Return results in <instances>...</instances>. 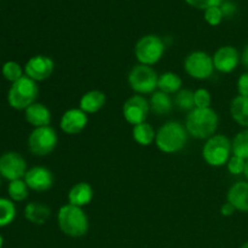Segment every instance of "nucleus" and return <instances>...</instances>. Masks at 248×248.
Masks as SVG:
<instances>
[{
	"mask_svg": "<svg viewBox=\"0 0 248 248\" xmlns=\"http://www.w3.org/2000/svg\"><path fill=\"white\" fill-rule=\"evenodd\" d=\"M218 127V115L211 108H195L188 114L186 128L190 136L198 140H208Z\"/></svg>",
	"mask_w": 248,
	"mask_h": 248,
	"instance_id": "obj_1",
	"label": "nucleus"
},
{
	"mask_svg": "<svg viewBox=\"0 0 248 248\" xmlns=\"http://www.w3.org/2000/svg\"><path fill=\"white\" fill-rule=\"evenodd\" d=\"M188 135V131L181 123L170 121L159 128L155 143L162 153H178L186 145Z\"/></svg>",
	"mask_w": 248,
	"mask_h": 248,
	"instance_id": "obj_2",
	"label": "nucleus"
},
{
	"mask_svg": "<svg viewBox=\"0 0 248 248\" xmlns=\"http://www.w3.org/2000/svg\"><path fill=\"white\" fill-rule=\"evenodd\" d=\"M58 225L67 236L81 237L89 230V219L81 207L68 203L58 211Z\"/></svg>",
	"mask_w": 248,
	"mask_h": 248,
	"instance_id": "obj_3",
	"label": "nucleus"
},
{
	"mask_svg": "<svg viewBox=\"0 0 248 248\" xmlns=\"http://www.w3.org/2000/svg\"><path fill=\"white\" fill-rule=\"evenodd\" d=\"M39 94V89L36 81L26 77L14 82L7 93V102L10 107L16 110H26L29 106L35 103Z\"/></svg>",
	"mask_w": 248,
	"mask_h": 248,
	"instance_id": "obj_4",
	"label": "nucleus"
},
{
	"mask_svg": "<svg viewBox=\"0 0 248 248\" xmlns=\"http://www.w3.org/2000/svg\"><path fill=\"white\" fill-rule=\"evenodd\" d=\"M232 154V142L224 135H215L208 138L202 149V156L210 166L227 165Z\"/></svg>",
	"mask_w": 248,
	"mask_h": 248,
	"instance_id": "obj_5",
	"label": "nucleus"
},
{
	"mask_svg": "<svg viewBox=\"0 0 248 248\" xmlns=\"http://www.w3.org/2000/svg\"><path fill=\"white\" fill-rule=\"evenodd\" d=\"M165 53V44L161 38L149 34L138 40L135 47V55L140 64L153 65L159 62Z\"/></svg>",
	"mask_w": 248,
	"mask_h": 248,
	"instance_id": "obj_6",
	"label": "nucleus"
},
{
	"mask_svg": "<svg viewBox=\"0 0 248 248\" xmlns=\"http://www.w3.org/2000/svg\"><path fill=\"white\" fill-rule=\"evenodd\" d=\"M157 80L159 77L150 65H135L128 74V84L131 89L140 94L154 93L157 89Z\"/></svg>",
	"mask_w": 248,
	"mask_h": 248,
	"instance_id": "obj_7",
	"label": "nucleus"
},
{
	"mask_svg": "<svg viewBox=\"0 0 248 248\" xmlns=\"http://www.w3.org/2000/svg\"><path fill=\"white\" fill-rule=\"evenodd\" d=\"M57 140V135L52 127L50 126L36 127L29 135L28 147L34 155L45 156L55 150Z\"/></svg>",
	"mask_w": 248,
	"mask_h": 248,
	"instance_id": "obj_8",
	"label": "nucleus"
},
{
	"mask_svg": "<svg viewBox=\"0 0 248 248\" xmlns=\"http://www.w3.org/2000/svg\"><path fill=\"white\" fill-rule=\"evenodd\" d=\"M184 68L186 72L194 79L205 80L213 74L215 64H213V58L208 53L203 51H194L186 58Z\"/></svg>",
	"mask_w": 248,
	"mask_h": 248,
	"instance_id": "obj_9",
	"label": "nucleus"
},
{
	"mask_svg": "<svg viewBox=\"0 0 248 248\" xmlns=\"http://www.w3.org/2000/svg\"><path fill=\"white\" fill-rule=\"evenodd\" d=\"M27 172L26 160L16 152H7L0 156V176L7 181L24 178Z\"/></svg>",
	"mask_w": 248,
	"mask_h": 248,
	"instance_id": "obj_10",
	"label": "nucleus"
},
{
	"mask_svg": "<svg viewBox=\"0 0 248 248\" xmlns=\"http://www.w3.org/2000/svg\"><path fill=\"white\" fill-rule=\"evenodd\" d=\"M149 111V102L144 97L140 96V94H135V96L130 97L124 103L123 107L124 118H125V120L128 124H131L133 126L145 123Z\"/></svg>",
	"mask_w": 248,
	"mask_h": 248,
	"instance_id": "obj_11",
	"label": "nucleus"
},
{
	"mask_svg": "<svg viewBox=\"0 0 248 248\" xmlns=\"http://www.w3.org/2000/svg\"><path fill=\"white\" fill-rule=\"evenodd\" d=\"M55 68V63L50 57L38 55L28 60L24 65V74L34 81H44L51 77Z\"/></svg>",
	"mask_w": 248,
	"mask_h": 248,
	"instance_id": "obj_12",
	"label": "nucleus"
},
{
	"mask_svg": "<svg viewBox=\"0 0 248 248\" xmlns=\"http://www.w3.org/2000/svg\"><path fill=\"white\" fill-rule=\"evenodd\" d=\"M24 182L29 189L38 193L48 190L53 184V176L50 170L41 166H35L29 169L24 176Z\"/></svg>",
	"mask_w": 248,
	"mask_h": 248,
	"instance_id": "obj_13",
	"label": "nucleus"
},
{
	"mask_svg": "<svg viewBox=\"0 0 248 248\" xmlns=\"http://www.w3.org/2000/svg\"><path fill=\"white\" fill-rule=\"evenodd\" d=\"M212 58L215 69L222 73H232V70L236 69L240 61H241L237 48L229 45L218 48Z\"/></svg>",
	"mask_w": 248,
	"mask_h": 248,
	"instance_id": "obj_14",
	"label": "nucleus"
},
{
	"mask_svg": "<svg viewBox=\"0 0 248 248\" xmlns=\"http://www.w3.org/2000/svg\"><path fill=\"white\" fill-rule=\"evenodd\" d=\"M86 113L81 109H69L62 115L60 121L61 130L67 135H78L81 132L87 125Z\"/></svg>",
	"mask_w": 248,
	"mask_h": 248,
	"instance_id": "obj_15",
	"label": "nucleus"
},
{
	"mask_svg": "<svg viewBox=\"0 0 248 248\" xmlns=\"http://www.w3.org/2000/svg\"><path fill=\"white\" fill-rule=\"evenodd\" d=\"M227 200L236 211L248 212V182L242 181L235 183L228 191Z\"/></svg>",
	"mask_w": 248,
	"mask_h": 248,
	"instance_id": "obj_16",
	"label": "nucleus"
},
{
	"mask_svg": "<svg viewBox=\"0 0 248 248\" xmlns=\"http://www.w3.org/2000/svg\"><path fill=\"white\" fill-rule=\"evenodd\" d=\"M24 116L28 124L34 127H44L51 123V111L41 103H33L24 110Z\"/></svg>",
	"mask_w": 248,
	"mask_h": 248,
	"instance_id": "obj_17",
	"label": "nucleus"
},
{
	"mask_svg": "<svg viewBox=\"0 0 248 248\" xmlns=\"http://www.w3.org/2000/svg\"><path fill=\"white\" fill-rule=\"evenodd\" d=\"M93 199V190L92 186L89 183H78L70 189L69 194H68V200L69 203L77 207H82V206L89 205Z\"/></svg>",
	"mask_w": 248,
	"mask_h": 248,
	"instance_id": "obj_18",
	"label": "nucleus"
},
{
	"mask_svg": "<svg viewBox=\"0 0 248 248\" xmlns=\"http://www.w3.org/2000/svg\"><path fill=\"white\" fill-rule=\"evenodd\" d=\"M106 101L107 97L102 91H98V90L89 91L80 99V109L86 114L97 113L103 108Z\"/></svg>",
	"mask_w": 248,
	"mask_h": 248,
	"instance_id": "obj_19",
	"label": "nucleus"
},
{
	"mask_svg": "<svg viewBox=\"0 0 248 248\" xmlns=\"http://www.w3.org/2000/svg\"><path fill=\"white\" fill-rule=\"evenodd\" d=\"M51 210L40 202H31L24 208V217L33 224L41 225L50 218Z\"/></svg>",
	"mask_w": 248,
	"mask_h": 248,
	"instance_id": "obj_20",
	"label": "nucleus"
},
{
	"mask_svg": "<svg viewBox=\"0 0 248 248\" xmlns=\"http://www.w3.org/2000/svg\"><path fill=\"white\" fill-rule=\"evenodd\" d=\"M230 113L240 126L248 128V97H235L230 104Z\"/></svg>",
	"mask_w": 248,
	"mask_h": 248,
	"instance_id": "obj_21",
	"label": "nucleus"
},
{
	"mask_svg": "<svg viewBox=\"0 0 248 248\" xmlns=\"http://www.w3.org/2000/svg\"><path fill=\"white\" fill-rule=\"evenodd\" d=\"M150 110L154 111L157 115H165V114H169L171 111L172 106V99L170 97V94L165 93L162 91L154 92L152 94V98L149 102Z\"/></svg>",
	"mask_w": 248,
	"mask_h": 248,
	"instance_id": "obj_22",
	"label": "nucleus"
},
{
	"mask_svg": "<svg viewBox=\"0 0 248 248\" xmlns=\"http://www.w3.org/2000/svg\"><path fill=\"white\" fill-rule=\"evenodd\" d=\"M181 87L182 79L176 73L167 72L165 74L160 75L159 80H157V89L167 94L176 93V92L181 91Z\"/></svg>",
	"mask_w": 248,
	"mask_h": 248,
	"instance_id": "obj_23",
	"label": "nucleus"
},
{
	"mask_svg": "<svg viewBox=\"0 0 248 248\" xmlns=\"http://www.w3.org/2000/svg\"><path fill=\"white\" fill-rule=\"evenodd\" d=\"M132 135L136 142L140 145H150L156 138V132L148 123H142L140 125L133 126Z\"/></svg>",
	"mask_w": 248,
	"mask_h": 248,
	"instance_id": "obj_24",
	"label": "nucleus"
},
{
	"mask_svg": "<svg viewBox=\"0 0 248 248\" xmlns=\"http://www.w3.org/2000/svg\"><path fill=\"white\" fill-rule=\"evenodd\" d=\"M232 152L235 156L248 160V128L240 131L232 142Z\"/></svg>",
	"mask_w": 248,
	"mask_h": 248,
	"instance_id": "obj_25",
	"label": "nucleus"
},
{
	"mask_svg": "<svg viewBox=\"0 0 248 248\" xmlns=\"http://www.w3.org/2000/svg\"><path fill=\"white\" fill-rule=\"evenodd\" d=\"M16 218V206L10 199L0 198V228L11 224Z\"/></svg>",
	"mask_w": 248,
	"mask_h": 248,
	"instance_id": "obj_26",
	"label": "nucleus"
},
{
	"mask_svg": "<svg viewBox=\"0 0 248 248\" xmlns=\"http://www.w3.org/2000/svg\"><path fill=\"white\" fill-rule=\"evenodd\" d=\"M28 186L26 184L24 179H17L9 183L7 193H9L10 200L15 202H21L28 198Z\"/></svg>",
	"mask_w": 248,
	"mask_h": 248,
	"instance_id": "obj_27",
	"label": "nucleus"
},
{
	"mask_svg": "<svg viewBox=\"0 0 248 248\" xmlns=\"http://www.w3.org/2000/svg\"><path fill=\"white\" fill-rule=\"evenodd\" d=\"M23 72L24 70L22 69L21 65L17 62H15V61H9V62L4 63L1 68L2 77H4L7 81L12 82V84L18 81L21 78L24 77Z\"/></svg>",
	"mask_w": 248,
	"mask_h": 248,
	"instance_id": "obj_28",
	"label": "nucleus"
},
{
	"mask_svg": "<svg viewBox=\"0 0 248 248\" xmlns=\"http://www.w3.org/2000/svg\"><path fill=\"white\" fill-rule=\"evenodd\" d=\"M174 104L178 107L181 110L191 111L195 109V102H194V92L190 90H181L177 92Z\"/></svg>",
	"mask_w": 248,
	"mask_h": 248,
	"instance_id": "obj_29",
	"label": "nucleus"
},
{
	"mask_svg": "<svg viewBox=\"0 0 248 248\" xmlns=\"http://www.w3.org/2000/svg\"><path fill=\"white\" fill-rule=\"evenodd\" d=\"M194 102H195V108H210L212 97L206 89H199L194 92Z\"/></svg>",
	"mask_w": 248,
	"mask_h": 248,
	"instance_id": "obj_30",
	"label": "nucleus"
},
{
	"mask_svg": "<svg viewBox=\"0 0 248 248\" xmlns=\"http://www.w3.org/2000/svg\"><path fill=\"white\" fill-rule=\"evenodd\" d=\"M245 166H246V160L242 159V157L235 156V155L230 156L229 161L227 162L228 171L234 174V176H239V174L244 173Z\"/></svg>",
	"mask_w": 248,
	"mask_h": 248,
	"instance_id": "obj_31",
	"label": "nucleus"
},
{
	"mask_svg": "<svg viewBox=\"0 0 248 248\" xmlns=\"http://www.w3.org/2000/svg\"><path fill=\"white\" fill-rule=\"evenodd\" d=\"M222 18L223 12L220 10V6L210 7V9L205 10V19L211 26H218L222 22Z\"/></svg>",
	"mask_w": 248,
	"mask_h": 248,
	"instance_id": "obj_32",
	"label": "nucleus"
},
{
	"mask_svg": "<svg viewBox=\"0 0 248 248\" xmlns=\"http://www.w3.org/2000/svg\"><path fill=\"white\" fill-rule=\"evenodd\" d=\"M190 6L196 7V9L201 10H207L210 7L220 6L223 0H186Z\"/></svg>",
	"mask_w": 248,
	"mask_h": 248,
	"instance_id": "obj_33",
	"label": "nucleus"
},
{
	"mask_svg": "<svg viewBox=\"0 0 248 248\" xmlns=\"http://www.w3.org/2000/svg\"><path fill=\"white\" fill-rule=\"evenodd\" d=\"M237 92L239 96L248 97V72L244 73L237 80Z\"/></svg>",
	"mask_w": 248,
	"mask_h": 248,
	"instance_id": "obj_34",
	"label": "nucleus"
},
{
	"mask_svg": "<svg viewBox=\"0 0 248 248\" xmlns=\"http://www.w3.org/2000/svg\"><path fill=\"white\" fill-rule=\"evenodd\" d=\"M235 211L236 210H235L234 206H232L230 202H228V201L222 206V208H220V213H222L224 217H230V216L234 215Z\"/></svg>",
	"mask_w": 248,
	"mask_h": 248,
	"instance_id": "obj_35",
	"label": "nucleus"
},
{
	"mask_svg": "<svg viewBox=\"0 0 248 248\" xmlns=\"http://www.w3.org/2000/svg\"><path fill=\"white\" fill-rule=\"evenodd\" d=\"M220 10L223 12V16H230L235 12V5L232 2H224V4L220 5Z\"/></svg>",
	"mask_w": 248,
	"mask_h": 248,
	"instance_id": "obj_36",
	"label": "nucleus"
},
{
	"mask_svg": "<svg viewBox=\"0 0 248 248\" xmlns=\"http://www.w3.org/2000/svg\"><path fill=\"white\" fill-rule=\"evenodd\" d=\"M241 62L242 64L245 65V68H247L248 69V45L244 48V52H242L241 55Z\"/></svg>",
	"mask_w": 248,
	"mask_h": 248,
	"instance_id": "obj_37",
	"label": "nucleus"
},
{
	"mask_svg": "<svg viewBox=\"0 0 248 248\" xmlns=\"http://www.w3.org/2000/svg\"><path fill=\"white\" fill-rule=\"evenodd\" d=\"M245 177H246L247 182H248V160H246V166H245V171H244Z\"/></svg>",
	"mask_w": 248,
	"mask_h": 248,
	"instance_id": "obj_38",
	"label": "nucleus"
},
{
	"mask_svg": "<svg viewBox=\"0 0 248 248\" xmlns=\"http://www.w3.org/2000/svg\"><path fill=\"white\" fill-rule=\"evenodd\" d=\"M2 245H4V239H2V236L0 235V248H2Z\"/></svg>",
	"mask_w": 248,
	"mask_h": 248,
	"instance_id": "obj_39",
	"label": "nucleus"
},
{
	"mask_svg": "<svg viewBox=\"0 0 248 248\" xmlns=\"http://www.w3.org/2000/svg\"><path fill=\"white\" fill-rule=\"evenodd\" d=\"M241 248H248V241L245 242V244L241 246Z\"/></svg>",
	"mask_w": 248,
	"mask_h": 248,
	"instance_id": "obj_40",
	"label": "nucleus"
},
{
	"mask_svg": "<svg viewBox=\"0 0 248 248\" xmlns=\"http://www.w3.org/2000/svg\"><path fill=\"white\" fill-rule=\"evenodd\" d=\"M0 177H1V176H0Z\"/></svg>",
	"mask_w": 248,
	"mask_h": 248,
	"instance_id": "obj_41",
	"label": "nucleus"
}]
</instances>
